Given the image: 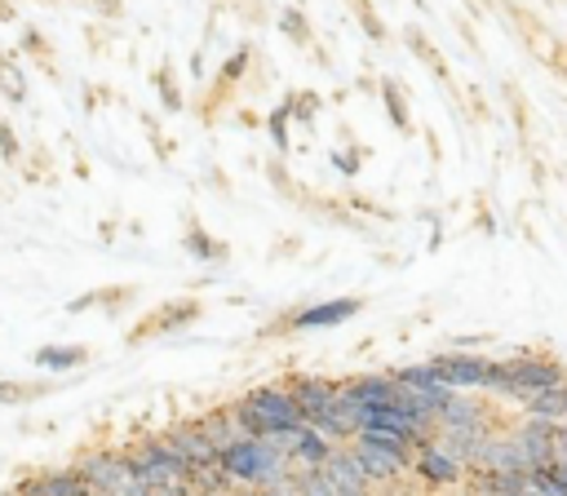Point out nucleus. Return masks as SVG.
Returning <instances> with one entry per match:
<instances>
[{"mask_svg": "<svg viewBox=\"0 0 567 496\" xmlns=\"http://www.w3.org/2000/svg\"><path fill=\"white\" fill-rule=\"evenodd\" d=\"M558 381H567V368H563L558 354H514V359H501V363L492 359L483 390H492V394H501L509 403H523L527 394L549 390Z\"/></svg>", "mask_w": 567, "mask_h": 496, "instance_id": "1", "label": "nucleus"}, {"mask_svg": "<svg viewBox=\"0 0 567 496\" xmlns=\"http://www.w3.org/2000/svg\"><path fill=\"white\" fill-rule=\"evenodd\" d=\"M217 465L230 474L235 487H257V492H261L275 474L292 469V461H288V452L279 447L275 434H257V438H239V443L221 447V452H217Z\"/></svg>", "mask_w": 567, "mask_h": 496, "instance_id": "2", "label": "nucleus"}, {"mask_svg": "<svg viewBox=\"0 0 567 496\" xmlns=\"http://www.w3.org/2000/svg\"><path fill=\"white\" fill-rule=\"evenodd\" d=\"M142 492H190V461L168 443V434H151L124 452Z\"/></svg>", "mask_w": 567, "mask_h": 496, "instance_id": "3", "label": "nucleus"}, {"mask_svg": "<svg viewBox=\"0 0 567 496\" xmlns=\"http://www.w3.org/2000/svg\"><path fill=\"white\" fill-rule=\"evenodd\" d=\"M235 416L244 421V430L257 438V434H275V430H288V425H301L306 412L297 403V394L288 390V381H275V385H257L239 399H230Z\"/></svg>", "mask_w": 567, "mask_h": 496, "instance_id": "4", "label": "nucleus"}, {"mask_svg": "<svg viewBox=\"0 0 567 496\" xmlns=\"http://www.w3.org/2000/svg\"><path fill=\"white\" fill-rule=\"evenodd\" d=\"M350 447L363 461V469H368V478H372L377 492L381 487H403V474H412V447L399 443V438H381V434L359 430L350 438Z\"/></svg>", "mask_w": 567, "mask_h": 496, "instance_id": "5", "label": "nucleus"}, {"mask_svg": "<svg viewBox=\"0 0 567 496\" xmlns=\"http://www.w3.org/2000/svg\"><path fill=\"white\" fill-rule=\"evenodd\" d=\"M412 474H416L421 487H456V483H465L470 461L452 443H443L439 434H425L412 447Z\"/></svg>", "mask_w": 567, "mask_h": 496, "instance_id": "6", "label": "nucleus"}, {"mask_svg": "<svg viewBox=\"0 0 567 496\" xmlns=\"http://www.w3.org/2000/svg\"><path fill=\"white\" fill-rule=\"evenodd\" d=\"M363 310L359 297H332V301H319V306H301L292 314H279L270 328H261V337H279V332H315V328H337L346 319H354Z\"/></svg>", "mask_w": 567, "mask_h": 496, "instance_id": "7", "label": "nucleus"}, {"mask_svg": "<svg viewBox=\"0 0 567 496\" xmlns=\"http://www.w3.org/2000/svg\"><path fill=\"white\" fill-rule=\"evenodd\" d=\"M75 469L84 474L89 492H111V496H124L128 492V496H142V483H137V474H133V465H128L124 452H89Z\"/></svg>", "mask_w": 567, "mask_h": 496, "instance_id": "8", "label": "nucleus"}, {"mask_svg": "<svg viewBox=\"0 0 567 496\" xmlns=\"http://www.w3.org/2000/svg\"><path fill=\"white\" fill-rule=\"evenodd\" d=\"M509 443H514V456H518V469H540L554 461V421L545 416H523L518 425H505Z\"/></svg>", "mask_w": 567, "mask_h": 496, "instance_id": "9", "label": "nucleus"}, {"mask_svg": "<svg viewBox=\"0 0 567 496\" xmlns=\"http://www.w3.org/2000/svg\"><path fill=\"white\" fill-rule=\"evenodd\" d=\"M204 314V306H199V297H177V301H164V306H155L137 328H128V345H142V341H151V337H164V332H177V328H186V323H195Z\"/></svg>", "mask_w": 567, "mask_h": 496, "instance_id": "10", "label": "nucleus"}, {"mask_svg": "<svg viewBox=\"0 0 567 496\" xmlns=\"http://www.w3.org/2000/svg\"><path fill=\"white\" fill-rule=\"evenodd\" d=\"M275 438H279V447L288 452L292 469H315V465H323V461H328V452L337 447V443H332L323 430H315L310 421L288 425V430H275Z\"/></svg>", "mask_w": 567, "mask_h": 496, "instance_id": "11", "label": "nucleus"}, {"mask_svg": "<svg viewBox=\"0 0 567 496\" xmlns=\"http://www.w3.org/2000/svg\"><path fill=\"white\" fill-rule=\"evenodd\" d=\"M434 368H439V381L452 390H483L492 359L474 350H447V354H434Z\"/></svg>", "mask_w": 567, "mask_h": 496, "instance_id": "12", "label": "nucleus"}, {"mask_svg": "<svg viewBox=\"0 0 567 496\" xmlns=\"http://www.w3.org/2000/svg\"><path fill=\"white\" fill-rule=\"evenodd\" d=\"M337 394L363 412V407L394 403L399 399V381H394V372H359V376H341L337 381Z\"/></svg>", "mask_w": 567, "mask_h": 496, "instance_id": "13", "label": "nucleus"}, {"mask_svg": "<svg viewBox=\"0 0 567 496\" xmlns=\"http://www.w3.org/2000/svg\"><path fill=\"white\" fill-rule=\"evenodd\" d=\"M319 469L328 474V483H332V492H337V496H354V492H377V487H372V478H368V469H363V461L354 456V447H350V443H337V447L328 452V461H323Z\"/></svg>", "mask_w": 567, "mask_h": 496, "instance_id": "14", "label": "nucleus"}, {"mask_svg": "<svg viewBox=\"0 0 567 496\" xmlns=\"http://www.w3.org/2000/svg\"><path fill=\"white\" fill-rule=\"evenodd\" d=\"M284 381H288V390L297 394L306 421H315L319 412H328V407L337 403V381H332V376H319V372H288Z\"/></svg>", "mask_w": 567, "mask_h": 496, "instance_id": "15", "label": "nucleus"}, {"mask_svg": "<svg viewBox=\"0 0 567 496\" xmlns=\"http://www.w3.org/2000/svg\"><path fill=\"white\" fill-rule=\"evenodd\" d=\"M439 425H501L496 421V407L478 394H465V390H452L447 403L439 407Z\"/></svg>", "mask_w": 567, "mask_h": 496, "instance_id": "16", "label": "nucleus"}, {"mask_svg": "<svg viewBox=\"0 0 567 496\" xmlns=\"http://www.w3.org/2000/svg\"><path fill=\"white\" fill-rule=\"evenodd\" d=\"M168 443L190 461V469H195V465H213V461H217V447H213V438L204 434V425H199V421H182V425H173V430H168Z\"/></svg>", "mask_w": 567, "mask_h": 496, "instance_id": "17", "label": "nucleus"}, {"mask_svg": "<svg viewBox=\"0 0 567 496\" xmlns=\"http://www.w3.org/2000/svg\"><path fill=\"white\" fill-rule=\"evenodd\" d=\"M199 425H204V434L213 438V447H217V452H221V447H230V443H239V438H252V434L244 430V421L235 416V407H230V403H221V407L204 412V416H199Z\"/></svg>", "mask_w": 567, "mask_h": 496, "instance_id": "18", "label": "nucleus"}, {"mask_svg": "<svg viewBox=\"0 0 567 496\" xmlns=\"http://www.w3.org/2000/svg\"><path fill=\"white\" fill-rule=\"evenodd\" d=\"M89 359H93L89 345H40V350L31 354V363H35L40 372H75V368H84Z\"/></svg>", "mask_w": 567, "mask_h": 496, "instance_id": "19", "label": "nucleus"}, {"mask_svg": "<svg viewBox=\"0 0 567 496\" xmlns=\"http://www.w3.org/2000/svg\"><path fill=\"white\" fill-rule=\"evenodd\" d=\"M18 492H44V496H75V492H89V483H84V474L71 465V469H62V474H44V478H22L18 483Z\"/></svg>", "mask_w": 567, "mask_h": 496, "instance_id": "20", "label": "nucleus"}, {"mask_svg": "<svg viewBox=\"0 0 567 496\" xmlns=\"http://www.w3.org/2000/svg\"><path fill=\"white\" fill-rule=\"evenodd\" d=\"M381 102H385V115H390L394 133L412 137V133H416V124H412V111H408V97H403V84H399V80L381 75Z\"/></svg>", "mask_w": 567, "mask_h": 496, "instance_id": "21", "label": "nucleus"}, {"mask_svg": "<svg viewBox=\"0 0 567 496\" xmlns=\"http://www.w3.org/2000/svg\"><path fill=\"white\" fill-rule=\"evenodd\" d=\"M523 412L532 416H545V421H567V381L549 385V390H536L523 399Z\"/></svg>", "mask_w": 567, "mask_h": 496, "instance_id": "22", "label": "nucleus"}, {"mask_svg": "<svg viewBox=\"0 0 567 496\" xmlns=\"http://www.w3.org/2000/svg\"><path fill=\"white\" fill-rule=\"evenodd\" d=\"M248 62H252V44H239V49H235V53H230V58L221 62V71H217V89L208 93V111H213V106L221 102V93H226V89H235V84L244 80Z\"/></svg>", "mask_w": 567, "mask_h": 496, "instance_id": "23", "label": "nucleus"}, {"mask_svg": "<svg viewBox=\"0 0 567 496\" xmlns=\"http://www.w3.org/2000/svg\"><path fill=\"white\" fill-rule=\"evenodd\" d=\"M182 248H186L195 261H226V244H221V239H213V235H208L199 221H190V226H186Z\"/></svg>", "mask_w": 567, "mask_h": 496, "instance_id": "24", "label": "nucleus"}, {"mask_svg": "<svg viewBox=\"0 0 567 496\" xmlns=\"http://www.w3.org/2000/svg\"><path fill=\"white\" fill-rule=\"evenodd\" d=\"M403 40H408V49H412L421 62H430V66H434V80H439V84H452L447 62H443V58H439V49H434V44L421 35V27H408V31H403Z\"/></svg>", "mask_w": 567, "mask_h": 496, "instance_id": "25", "label": "nucleus"}, {"mask_svg": "<svg viewBox=\"0 0 567 496\" xmlns=\"http://www.w3.org/2000/svg\"><path fill=\"white\" fill-rule=\"evenodd\" d=\"M279 27H284V35H288L292 44H301V49H310V44H315V27H310V18L301 13V4H284Z\"/></svg>", "mask_w": 567, "mask_h": 496, "instance_id": "26", "label": "nucleus"}, {"mask_svg": "<svg viewBox=\"0 0 567 496\" xmlns=\"http://www.w3.org/2000/svg\"><path fill=\"white\" fill-rule=\"evenodd\" d=\"M350 13H354V22L363 27V35H368V40H377V44H385V40H390V31H385V22L377 18L372 0H350Z\"/></svg>", "mask_w": 567, "mask_h": 496, "instance_id": "27", "label": "nucleus"}, {"mask_svg": "<svg viewBox=\"0 0 567 496\" xmlns=\"http://www.w3.org/2000/svg\"><path fill=\"white\" fill-rule=\"evenodd\" d=\"M288 124H292V106H288V97H284L275 111H266V133H270L275 151H288Z\"/></svg>", "mask_w": 567, "mask_h": 496, "instance_id": "28", "label": "nucleus"}, {"mask_svg": "<svg viewBox=\"0 0 567 496\" xmlns=\"http://www.w3.org/2000/svg\"><path fill=\"white\" fill-rule=\"evenodd\" d=\"M390 372H394L399 385H434V381H439L434 359H425V363H403V368H390Z\"/></svg>", "mask_w": 567, "mask_h": 496, "instance_id": "29", "label": "nucleus"}, {"mask_svg": "<svg viewBox=\"0 0 567 496\" xmlns=\"http://www.w3.org/2000/svg\"><path fill=\"white\" fill-rule=\"evenodd\" d=\"M40 394H49V385L40 381H0V403H31Z\"/></svg>", "mask_w": 567, "mask_h": 496, "instance_id": "30", "label": "nucleus"}, {"mask_svg": "<svg viewBox=\"0 0 567 496\" xmlns=\"http://www.w3.org/2000/svg\"><path fill=\"white\" fill-rule=\"evenodd\" d=\"M288 106H292V120H297V124H315V111H319L323 102H319V93L306 89V93H288Z\"/></svg>", "mask_w": 567, "mask_h": 496, "instance_id": "31", "label": "nucleus"}, {"mask_svg": "<svg viewBox=\"0 0 567 496\" xmlns=\"http://www.w3.org/2000/svg\"><path fill=\"white\" fill-rule=\"evenodd\" d=\"M0 93H4L9 102H22V97H27V80H22V71H18L13 62H0Z\"/></svg>", "mask_w": 567, "mask_h": 496, "instance_id": "32", "label": "nucleus"}, {"mask_svg": "<svg viewBox=\"0 0 567 496\" xmlns=\"http://www.w3.org/2000/svg\"><path fill=\"white\" fill-rule=\"evenodd\" d=\"M155 89H159V97H164V111H182V89L173 84V71H168V66L155 71Z\"/></svg>", "mask_w": 567, "mask_h": 496, "instance_id": "33", "label": "nucleus"}, {"mask_svg": "<svg viewBox=\"0 0 567 496\" xmlns=\"http://www.w3.org/2000/svg\"><path fill=\"white\" fill-rule=\"evenodd\" d=\"M266 173H270V182H275V190H279V195H288V199H301V190L292 186L288 168H279V159H270V164H266Z\"/></svg>", "mask_w": 567, "mask_h": 496, "instance_id": "34", "label": "nucleus"}, {"mask_svg": "<svg viewBox=\"0 0 567 496\" xmlns=\"http://www.w3.org/2000/svg\"><path fill=\"white\" fill-rule=\"evenodd\" d=\"M0 155H4L9 164H18V155H22V146H18V137H13L9 124H0Z\"/></svg>", "mask_w": 567, "mask_h": 496, "instance_id": "35", "label": "nucleus"}, {"mask_svg": "<svg viewBox=\"0 0 567 496\" xmlns=\"http://www.w3.org/2000/svg\"><path fill=\"white\" fill-rule=\"evenodd\" d=\"M332 164H337V173H346V177H354L359 173V155H346V151H332Z\"/></svg>", "mask_w": 567, "mask_h": 496, "instance_id": "36", "label": "nucleus"}, {"mask_svg": "<svg viewBox=\"0 0 567 496\" xmlns=\"http://www.w3.org/2000/svg\"><path fill=\"white\" fill-rule=\"evenodd\" d=\"M97 297H102V292H84V297H75V301L66 306V310H75V314H80V310H89V306H97Z\"/></svg>", "mask_w": 567, "mask_h": 496, "instance_id": "37", "label": "nucleus"}, {"mask_svg": "<svg viewBox=\"0 0 567 496\" xmlns=\"http://www.w3.org/2000/svg\"><path fill=\"white\" fill-rule=\"evenodd\" d=\"M554 452H567V421H554Z\"/></svg>", "mask_w": 567, "mask_h": 496, "instance_id": "38", "label": "nucleus"}, {"mask_svg": "<svg viewBox=\"0 0 567 496\" xmlns=\"http://www.w3.org/2000/svg\"><path fill=\"white\" fill-rule=\"evenodd\" d=\"M549 469L563 478V487H567V452H554V461H549Z\"/></svg>", "mask_w": 567, "mask_h": 496, "instance_id": "39", "label": "nucleus"}, {"mask_svg": "<svg viewBox=\"0 0 567 496\" xmlns=\"http://www.w3.org/2000/svg\"><path fill=\"white\" fill-rule=\"evenodd\" d=\"M22 44H27V49H31V53H44V40H40V35H35V31H27V40H22Z\"/></svg>", "mask_w": 567, "mask_h": 496, "instance_id": "40", "label": "nucleus"}, {"mask_svg": "<svg viewBox=\"0 0 567 496\" xmlns=\"http://www.w3.org/2000/svg\"><path fill=\"white\" fill-rule=\"evenodd\" d=\"M97 9H102V13H111V18H115V13H120V0H97Z\"/></svg>", "mask_w": 567, "mask_h": 496, "instance_id": "41", "label": "nucleus"}]
</instances>
